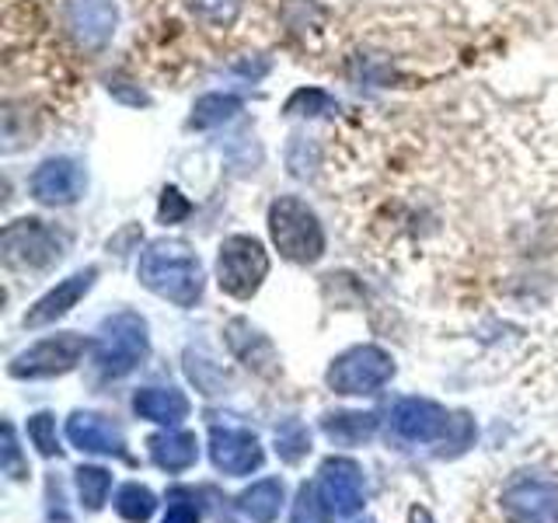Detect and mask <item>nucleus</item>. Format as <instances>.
I'll list each match as a JSON object with an SVG mask.
<instances>
[{
    "instance_id": "nucleus-21",
    "label": "nucleus",
    "mask_w": 558,
    "mask_h": 523,
    "mask_svg": "<svg viewBox=\"0 0 558 523\" xmlns=\"http://www.w3.org/2000/svg\"><path fill=\"white\" fill-rule=\"evenodd\" d=\"M241 112V98L238 95H203L196 105H192V115H189V126L192 130H214V126H223V122H231L234 115Z\"/></svg>"
},
{
    "instance_id": "nucleus-3",
    "label": "nucleus",
    "mask_w": 558,
    "mask_h": 523,
    "mask_svg": "<svg viewBox=\"0 0 558 523\" xmlns=\"http://www.w3.org/2000/svg\"><path fill=\"white\" fill-rule=\"evenodd\" d=\"M150 353L147 321L133 311H119L105 318L95 339V363L105 377H126Z\"/></svg>"
},
{
    "instance_id": "nucleus-10",
    "label": "nucleus",
    "mask_w": 558,
    "mask_h": 523,
    "mask_svg": "<svg viewBox=\"0 0 558 523\" xmlns=\"http://www.w3.org/2000/svg\"><path fill=\"white\" fill-rule=\"evenodd\" d=\"M318 492L331 513L353 516L363 510V471L345 458H331L318 471Z\"/></svg>"
},
{
    "instance_id": "nucleus-15",
    "label": "nucleus",
    "mask_w": 558,
    "mask_h": 523,
    "mask_svg": "<svg viewBox=\"0 0 558 523\" xmlns=\"http://www.w3.org/2000/svg\"><path fill=\"white\" fill-rule=\"evenodd\" d=\"M66 436L70 443L84 453H116L122 458L126 453V440H122V433L109 423L105 415H95V412H74L66 418Z\"/></svg>"
},
{
    "instance_id": "nucleus-12",
    "label": "nucleus",
    "mask_w": 558,
    "mask_h": 523,
    "mask_svg": "<svg viewBox=\"0 0 558 523\" xmlns=\"http://www.w3.org/2000/svg\"><path fill=\"white\" fill-rule=\"evenodd\" d=\"M95 279H98L95 266H87V269H81L74 276H66L63 283H57L46 296H39V301L28 307L25 328H43V325H52L57 318H63V314H70L81 304V296H87V290L95 287Z\"/></svg>"
},
{
    "instance_id": "nucleus-11",
    "label": "nucleus",
    "mask_w": 558,
    "mask_h": 523,
    "mask_svg": "<svg viewBox=\"0 0 558 523\" xmlns=\"http://www.w3.org/2000/svg\"><path fill=\"white\" fill-rule=\"evenodd\" d=\"M209 458L223 475H252L262 467V447L248 429H214L209 433Z\"/></svg>"
},
{
    "instance_id": "nucleus-29",
    "label": "nucleus",
    "mask_w": 558,
    "mask_h": 523,
    "mask_svg": "<svg viewBox=\"0 0 558 523\" xmlns=\"http://www.w3.org/2000/svg\"><path fill=\"white\" fill-rule=\"evenodd\" d=\"M4 461H8V471L14 478H22V467H17V447H14V429L8 426L4 429Z\"/></svg>"
},
{
    "instance_id": "nucleus-9",
    "label": "nucleus",
    "mask_w": 558,
    "mask_h": 523,
    "mask_svg": "<svg viewBox=\"0 0 558 523\" xmlns=\"http://www.w3.org/2000/svg\"><path fill=\"white\" fill-rule=\"evenodd\" d=\"M28 188L32 199L43 206H74L84 196L87 179L74 157H49V161L32 171Z\"/></svg>"
},
{
    "instance_id": "nucleus-19",
    "label": "nucleus",
    "mask_w": 558,
    "mask_h": 523,
    "mask_svg": "<svg viewBox=\"0 0 558 523\" xmlns=\"http://www.w3.org/2000/svg\"><path fill=\"white\" fill-rule=\"evenodd\" d=\"M322 429H325V436L331 443L356 447V443H366L374 436L377 418L371 412H339V415H328Z\"/></svg>"
},
{
    "instance_id": "nucleus-22",
    "label": "nucleus",
    "mask_w": 558,
    "mask_h": 523,
    "mask_svg": "<svg viewBox=\"0 0 558 523\" xmlns=\"http://www.w3.org/2000/svg\"><path fill=\"white\" fill-rule=\"evenodd\" d=\"M157 510V499L147 485H122L119 488V496H116V513L126 520V523H147Z\"/></svg>"
},
{
    "instance_id": "nucleus-14",
    "label": "nucleus",
    "mask_w": 558,
    "mask_h": 523,
    "mask_svg": "<svg viewBox=\"0 0 558 523\" xmlns=\"http://www.w3.org/2000/svg\"><path fill=\"white\" fill-rule=\"evenodd\" d=\"M391 423H395L401 440H409V443H433L436 436L447 433L450 418H447V412L440 405H436V401L405 398V401H398V405H395Z\"/></svg>"
},
{
    "instance_id": "nucleus-8",
    "label": "nucleus",
    "mask_w": 558,
    "mask_h": 523,
    "mask_svg": "<svg viewBox=\"0 0 558 523\" xmlns=\"http://www.w3.org/2000/svg\"><path fill=\"white\" fill-rule=\"evenodd\" d=\"M87 353V339L77 336V331H63V336H52L35 342L25 353H17L8 366L11 377H57L74 370V366L84 360Z\"/></svg>"
},
{
    "instance_id": "nucleus-24",
    "label": "nucleus",
    "mask_w": 558,
    "mask_h": 523,
    "mask_svg": "<svg viewBox=\"0 0 558 523\" xmlns=\"http://www.w3.org/2000/svg\"><path fill=\"white\" fill-rule=\"evenodd\" d=\"M185 4L192 14L199 17V22L217 25V28H231L238 22L244 0H185Z\"/></svg>"
},
{
    "instance_id": "nucleus-1",
    "label": "nucleus",
    "mask_w": 558,
    "mask_h": 523,
    "mask_svg": "<svg viewBox=\"0 0 558 523\" xmlns=\"http://www.w3.org/2000/svg\"><path fill=\"white\" fill-rule=\"evenodd\" d=\"M136 276L150 293L165 296V301L179 307H192L199 301L203 279H206L199 255L192 252L185 241H174V238L150 241L147 252L140 255Z\"/></svg>"
},
{
    "instance_id": "nucleus-27",
    "label": "nucleus",
    "mask_w": 558,
    "mask_h": 523,
    "mask_svg": "<svg viewBox=\"0 0 558 523\" xmlns=\"http://www.w3.org/2000/svg\"><path fill=\"white\" fill-rule=\"evenodd\" d=\"M331 109H336V101H331L325 92H314V87H311V92L304 87V92H296L287 101V112L290 115H322V112H331Z\"/></svg>"
},
{
    "instance_id": "nucleus-32",
    "label": "nucleus",
    "mask_w": 558,
    "mask_h": 523,
    "mask_svg": "<svg viewBox=\"0 0 558 523\" xmlns=\"http://www.w3.org/2000/svg\"><path fill=\"white\" fill-rule=\"evenodd\" d=\"M409 523H433V516H429V510H423V506H412Z\"/></svg>"
},
{
    "instance_id": "nucleus-4",
    "label": "nucleus",
    "mask_w": 558,
    "mask_h": 523,
    "mask_svg": "<svg viewBox=\"0 0 558 523\" xmlns=\"http://www.w3.org/2000/svg\"><path fill=\"white\" fill-rule=\"evenodd\" d=\"M66 234L57 231L46 220H14L4 227L0 234V252H4V262L14 269H49L66 255Z\"/></svg>"
},
{
    "instance_id": "nucleus-28",
    "label": "nucleus",
    "mask_w": 558,
    "mask_h": 523,
    "mask_svg": "<svg viewBox=\"0 0 558 523\" xmlns=\"http://www.w3.org/2000/svg\"><path fill=\"white\" fill-rule=\"evenodd\" d=\"M189 209H192V203L174 185H168L161 192V220L165 223H179L182 217H189Z\"/></svg>"
},
{
    "instance_id": "nucleus-31",
    "label": "nucleus",
    "mask_w": 558,
    "mask_h": 523,
    "mask_svg": "<svg viewBox=\"0 0 558 523\" xmlns=\"http://www.w3.org/2000/svg\"><path fill=\"white\" fill-rule=\"evenodd\" d=\"M109 92H112L116 98H122V101H130V105H147V101H150L144 92H126V87H122V81H112V84H109Z\"/></svg>"
},
{
    "instance_id": "nucleus-25",
    "label": "nucleus",
    "mask_w": 558,
    "mask_h": 523,
    "mask_svg": "<svg viewBox=\"0 0 558 523\" xmlns=\"http://www.w3.org/2000/svg\"><path fill=\"white\" fill-rule=\"evenodd\" d=\"M28 440L35 443V450L43 453V458H57L60 453V443H57V418L49 412H39L28 418Z\"/></svg>"
},
{
    "instance_id": "nucleus-13",
    "label": "nucleus",
    "mask_w": 558,
    "mask_h": 523,
    "mask_svg": "<svg viewBox=\"0 0 558 523\" xmlns=\"http://www.w3.org/2000/svg\"><path fill=\"white\" fill-rule=\"evenodd\" d=\"M119 11L112 0H66V28L84 49H101L112 39Z\"/></svg>"
},
{
    "instance_id": "nucleus-18",
    "label": "nucleus",
    "mask_w": 558,
    "mask_h": 523,
    "mask_svg": "<svg viewBox=\"0 0 558 523\" xmlns=\"http://www.w3.org/2000/svg\"><path fill=\"white\" fill-rule=\"evenodd\" d=\"M227 342H231V349H234V356L241 360V363H248V366H255V370H266V366L272 363V345H269V339L266 336H258V331L248 325V321H231L227 325Z\"/></svg>"
},
{
    "instance_id": "nucleus-17",
    "label": "nucleus",
    "mask_w": 558,
    "mask_h": 523,
    "mask_svg": "<svg viewBox=\"0 0 558 523\" xmlns=\"http://www.w3.org/2000/svg\"><path fill=\"white\" fill-rule=\"evenodd\" d=\"M147 447H150V461L165 471H185L199 458V443L192 433H157L150 436Z\"/></svg>"
},
{
    "instance_id": "nucleus-16",
    "label": "nucleus",
    "mask_w": 558,
    "mask_h": 523,
    "mask_svg": "<svg viewBox=\"0 0 558 523\" xmlns=\"http://www.w3.org/2000/svg\"><path fill=\"white\" fill-rule=\"evenodd\" d=\"M133 409H136V415L150 418V423L179 426L189 415V398L174 388H144V391H136Z\"/></svg>"
},
{
    "instance_id": "nucleus-30",
    "label": "nucleus",
    "mask_w": 558,
    "mask_h": 523,
    "mask_svg": "<svg viewBox=\"0 0 558 523\" xmlns=\"http://www.w3.org/2000/svg\"><path fill=\"white\" fill-rule=\"evenodd\" d=\"M161 523H199V513L192 506H171Z\"/></svg>"
},
{
    "instance_id": "nucleus-26",
    "label": "nucleus",
    "mask_w": 558,
    "mask_h": 523,
    "mask_svg": "<svg viewBox=\"0 0 558 523\" xmlns=\"http://www.w3.org/2000/svg\"><path fill=\"white\" fill-rule=\"evenodd\" d=\"M276 443H279V453H283L287 461H301L304 453L311 450L307 429L301 423H287L283 429L276 433Z\"/></svg>"
},
{
    "instance_id": "nucleus-7",
    "label": "nucleus",
    "mask_w": 558,
    "mask_h": 523,
    "mask_svg": "<svg viewBox=\"0 0 558 523\" xmlns=\"http://www.w3.org/2000/svg\"><path fill=\"white\" fill-rule=\"evenodd\" d=\"M499 506L510 523H558V482L520 471L502 485Z\"/></svg>"
},
{
    "instance_id": "nucleus-6",
    "label": "nucleus",
    "mask_w": 558,
    "mask_h": 523,
    "mask_svg": "<svg viewBox=\"0 0 558 523\" xmlns=\"http://www.w3.org/2000/svg\"><path fill=\"white\" fill-rule=\"evenodd\" d=\"M395 377V360L380 345H353L328 366V388L336 394H374Z\"/></svg>"
},
{
    "instance_id": "nucleus-23",
    "label": "nucleus",
    "mask_w": 558,
    "mask_h": 523,
    "mask_svg": "<svg viewBox=\"0 0 558 523\" xmlns=\"http://www.w3.org/2000/svg\"><path fill=\"white\" fill-rule=\"evenodd\" d=\"M77 492L87 510H101L112 492V475L105 467H77Z\"/></svg>"
},
{
    "instance_id": "nucleus-20",
    "label": "nucleus",
    "mask_w": 558,
    "mask_h": 523,
    "mask_svg": "<svg viewBox=\"0 0 558 523\" xmlns=\"http://www.w3.org/2000/svg\"><path fill=\"white\" fill-rule=\"evenodd\" d=\"M241 510L255 523H272L279 516V510H283V485L276 478L255 482L248 492H241Z\"/></svg>"
},
{
    "instance_id": "nucleus-5",
    "label": "nucleus",
    "mask_w": 558,
    "mask_h": 523,
    "mask_svg": "<svg viewBox=\"0 0 558 523\" xmlns=\"http://www.w3.org/2000/svg\"><path fill=\"white\" fill-rule=\"evenodd\" d=\"M269 276V252L266 244L252 234H234L220 244L217 252V283L227 296L248 301L258 293L262 279Z\"/></svg>"
},
{
    "instance_id": "nucleus-2",
    "label": "nucleus",
    "mask_w": 558,
    "mask_h": 523,
    "mask_svg": "<svg viewBox=\"0 0 558 523\" xmlns=\"http://www.w3.org/2000/svg\"><path fill=\"white\" fill-rule=\"evenodd\" d=\"M269 238L276 252L296 266H311L325 255V227L318 214L296 196H279L269 206Z\"/></svg>"
}]
</instances>
